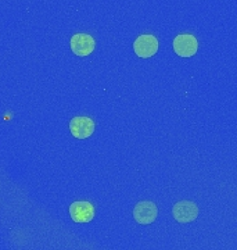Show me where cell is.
<instances>
[{"label":"cell","mask_w":237,"mask_h":250,"mask_svg":"<svg viewBox=\"0 0 237 250\" xmlns=\"http://www.w3.org/2000/svg\"><path fill=\"white\" fill-rule=\"evenodd\" d=\"M172 214H174V218L178 223H192L198 215V207L190 200H182V202H178L174 206Z\"/></svg>","instance_id":"4"},{"label":"cell","mask_w":237,"mask_h":250,"mask_svg":"<svg viewBox=\"0 0 237 250\" xmlns=\"http://www.w3.org/2000/svg\"><path fill=\"white\" fill-rule=\"evenodd\" d=\"M96 42L93 39V36L89 34H75L71 38V50L72 53L85 57L89 56L95 50Z\"/></svg>","instance_id":"6"},{"label":"cell","mask_w":237,"mask_h":250,"mask_svg":"<svg viewBox=\"0 0 237 250\" xmlns=\"http://www.w3.org/2000/svg\"><path fill=\"white\" fill-rule=\"evenodd\" d=\"M70 215L74 223H90L95 217V207L86 200L74 202L70 206Z\"/></svg>","instance_id":"5"},{"label":"cell","mask_w":237,"mask_h":250,"mask_svg":"<svg viewBox=\"0 0 237 250\" xmlns=\"http://www.w3.org/2000/svg\"><path fill=\"white\" fill-rule=\"evenodd\" d=\"M174 50L180 57H192L198 49V42L192 34H182L174 39Z\"/></svg>","instance_id":"3"},{"label":"cell","mask_w":237,"mask_h":250,"mask_svg":"<svg viewBox=\"0 0 237 250\" xmlns=\"http://www.w3.org/2000/svg\"><path fill=\"white\" fill-rule=\"evenodd\" d=\"M157 206L150 200H143L135 206V208H133V218L136 223L141 224V225L154 223L157 218Z\"/></svg>","instance_id":"2"},{"label":"cell","mask_w":237,"mask_h":250,"mask_svg":"<svg viewBox=\"0 0 237 250\" xmlns=\"http://www.w3.org/2000/svg\"><path fill=\"white\" fill-rule=\"evenodd\" d=\"M133 50L141 59H149L158 52V39L150 34L138 36L133 42Z\"/></svg>","instance_id":"1"},{"label":"cell","mask_w":237,"mask_h":250,"mask_svg":"<svg viewBox=\"0 0 237 250\" xmlns=\"http://www.w3.org/2000/svg\"><path fill=\"white\" fill-rule=\"evenodd\" d=\"M70 131L72 136L78 139H86L95 132V123L89 117H75L71 120Z\"/></svg>","instance_id":"7"}]
</instances>
